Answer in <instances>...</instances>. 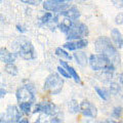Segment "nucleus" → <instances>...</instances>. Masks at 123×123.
Wrapping results in <instances>:
<instances>
[{
  "label": "nucleus",
  "instance_id": "1",
  "mask_svg": "<svg viewBox=\"0 0 123 123\" xmlns=\"http://www.w3.org/2000/svg\"><path fill=\"white\" fill-rule=\"evenodd\" d=\"M94 47L95 51L107 55L114 65L120 64V56L118 55L117 48L108 37H98L94 42Z\"/></svg>",
  "mask_w": 123,
  "mask_h": 123
},
{
  "label": "nucleus",
  "instance_id": "2",
  "mask_svg": "<svg viewBox=\"0 0 123 123\" xmlns=\"http://www.w3.org/2000/svg\"><path fill=\"white\" fill-rule=\"evenodd\" d=\"M13 47L15 53L25 60H33L36 57L35 49L31 41L27 40L26 38H20L15 40L13 43Z\"/></svg>",
  "mask_w": 123,
  "mask_h": 123
},
{
  "label": "nucleus",
  "instance_id": "3",
  "mask_svg": "<svg viewBox=\"0 0 123 123\" xmlns=\"http://www.w3.org/2000/svg\"><path fill=\"white\" fill-rule=\"evenodd\" d=\"M89 65L94 71H105L113 72L115 70V65L112 63L109 57L105 55H92L89 57Z\"/></svg>",
  "mask_w": 123,
  "mask_h": 123
},
{
  "label": "nucleus",
  "instance_id": "4",
  "mask_svg": "<svg viewBox=\"0 0 123 123\" xmlns=\"http://www.w3.org/2000/svg\"><path fill=\"white\" fill-rule=\"evenodd\" d=\"M63 85L64 80L56 73H52L45 80L44 89L50 94H59L63 89Z\"/></svg>",
  "mask_w": 123,
  "mask_h": 123
},
{
  "label": "nucleus",
  "instance_id": "5",
  "mask_svg": "<svg viewBox=\"0 0 123 123\" xmlns=\"http://www.w3.org/2000/svg\"><path fill=\"white\" fill-rule=\"evenodd\" d=\"M66 35L68 40L81 39L88 35V28L86 25L82 24V23H74V25L66 33Z\"/></svg>",
  "mask_w": 123,
  "mask_h": 123
},
{
  "label": "nucleus",
  "instance_id": "6",
  "mask_svg": "<svg viewBox=\"0 0 123 123\" xmlns=\"http://www.w3.org/2000/svg\"><path fill=\"white\" fill-rule=\"evenodd\" d=\"M72 0H46L43 2V8L46 10H51L53 12H63L70 8L68 2Z\"/></svg>",
  "mask_w": 123,
  "mask_h": 123
},
{
  "label": "nucleus",
  "instance_id": "7",
  "mask_svg": "<svg viewBox=\"0 0 123 123\" xmlns=\"http://www.w3.org/2000/svg\"><path fill=\"white\" fill-rule=\"evenodd\" d=\"M15 97H17L18 103H33L35 101L34 91L32 87H30L29 85L18 88L15 93Z\"/></svg>",
  "mask_w": 123,
  "mask_h": 123
},
{
  "label": "nucleus",
  "instance_id": "8",
  "mask_svg": "<svg viewBox=\"0 0 123 123\" xmlns=\"http://www.w3.org/2000/svg\"><path fill=\"white\" fill-rule=\"evenodd\" d=\"M80 112L82 113L83 116L90 117V118H94V117H97V115H98L97 108L88 101H83L80 104Z\"/></svg>",
  "mask_w": 123,
  "mask_h": 123
},
{
  "label": "nucleus",
  "instance_id": "9",
  "mask_svg": "<svg viewBox=\"0 0 123 123\" xmlns=\"http://www.w3.org/2000/svg\"><path fill=\"white\" fill-rule=\"evenodd\" d=\"M44 113L46 115H55L56 113V107L52 105L49 102H43L41 104H38L35 107L34 113Z\"/></svg>",
  "mask_w": 123,
  "mask_h": 123
},
{
  "label": "nucleus",
  "instance_id": "10",
  "mask_svg": "<svg viewBox=\"0 0 123 123\" xmlns=\"http://www.w3.org/2000/svg\"><path fill=\"white\" fill-rule=\"evenodd\" d=\"M6 117L10 122H14V121L18 122L21 119V111H18L15 106H8L7 107Z\"/></svg>",
  "mask_w": 123,
  "mask_h": 123
},
{
  "label": "nucleus",
  "instance_id": "11",
  "mask_svg": "<svg viewBox=\"0 0 123 123\" xmlns=\"http://www.w3.org/2000/svg\"><path fill=\"white\" fill-rule=\"evenodd\" d=\"M0 57H1V62L2 63H5V64H9V63H13L17 59V56H15L14 53L12 52H9L7 49L5 48H1V50H0Z\"/></svg>",
  "mask_w": 123,
  "mask_h": 123
},
{
  "label": "nucleus",
  "instance_id": "12",
  "mask_svg": "<svg viewBox=\"0 0 123 123\" xmlns=\"http://www.w3.org/2000/svg\"><path fill=\"white\" fill-rule=\"evenodd\" d=\"M111 38H112L113 42L118 47H122L123 46V36L118 29H112V31H111Z\"/></svg>",
  "mask_w": 123,
  "mask_h": 123
},
{
  "label": "nucleus",
  "instance_id": "13",
  "mask_svg": "<svg viewBox=\"0 0 123 123\" xmlns=\"http://www.w3.org/2000/svg\"><path fill=\"white\" fill-rule=\"evenodd\" d=\"M74 57L77 61V64L80 65L81 67H85L87 63H89V60L87 59L86 53L83 51H77L74 53Z\"/></svg>",
  "mask_w": 123,
  "mask_h": 123
},
{
  "label": "nucleus",
  "instance_id": "14",
  "mask_svg": "<svg viewBox=\"0 0 123 123\" xmlns=\"http://www.w3.org/2000/svg\"><path fill=\"white\" fill-rule=\"evenodd\" d=\"M60 63H61V66H62V67H64V68L67 69V71L70 73L71 77H72V78H74V80H75L77 83H81L80 77H79L78 74H77V72H76V70H75L74 68L71 67V66H69V65L66 63V62H64V61H60Z\"/></svg>",
  "mask_w": 123,
  "mask_h": 123
},
{
  "label": "nucleus",
  "instance_id": "15",
  "mask_svg": "<svg viewBox=\"0 0 123 123\" xmlns=\"http://www.w3.org/2000/svg\"><path fill=\"white\" fill-rule=\"evenodd\" d=\"M61 14H63L67 18H72V20H77V18L80 17V12L76 7H70V8H68L67 10L61 12Z\"/></svg>",
  "mask_w": 123,
  "mask_h": 123
},
{
  "label": "nucleus",
  "instance_id": "16",
  "mask_svg": "<svg viewBox=\"0 0 123 123\" xmlns=\"http://www.w3.org/2000/svg\"><path fill=\"white\" fill-rule=\"evenodd\" d=\"M73 21L74 20H72V18H70L65 17V18L61 22V24H60V29H61L62 32L67 33L68 31L71 29V27L74 25V22Z\"/></svg>",
  "mask_w": 123,
  "mask_h": 123
},
{
  "label": "nucleus",
  "instance_id": "17",
  "mask_svg": "<svg viewBox=\"0 0 123 123\" xmlns=\"http://www.w3.org/2000/svg\"><path fill=\"white\" fill-rule=\"evenodd\" d=\"M4 70H5L6 73H8L9 75H12V76L18 75V68H17V66H15V65H13V63L6 64V65H5Z\"/></svg>",
  "mask_w": 123,
  "mask_h": 123
},
{
  "label": "nucleus",
  "instance_id": "18",
  "mask_svg": "<svg viewBox=\"0 0 123 123\" xmlns=\"http://www.w3.org/2000/svg\"><path fill=\"white\" fill-rule=\"evenodd\" d=\"M55 55H56L57 56L62 57V59H66V60H69V61L72 60V56L69 55V53H68L66 50H64V49L61 48V47H57V48L55 49Z\"/></svg>",
  "mask_w": 123,
  "mask_h": 123
},
{
  "label": "nucleus",
  "instance_id": "19",
  "mask_svg": "<svg viewBox=\"0 0 123 123\" xmlns=\"http://www.w3.org/2000/svg\"><path fill=\"white\" fill-rule=\"evenodd\" d=\"M68 108H69V111H70L71 113L74 114V113H77L80 110V105L78 106V103H77L75 99H72V101L69 102Z\"/></svg>",
  "mask_w": 123,
  "mask_h": 123
},
{
  "label": "nucleus",
  "instance_id": "20",
  "mask_svg": "<svg viewBox=\"0 0 123 123\" xmlns=\"http://www.w3.org/2000/svg\"><path fill=\"white\" fill-rule=\"evenodd\" d=\"M94 89H95V91H97V93L98 94L99 98H101L102 99H104V101H107L108 98H109V92H108L106 89L99 88V87H95Z\"/></svg>",
  "mask_w": 123,
  "mask_h": 123
},
{
  "label": "nucleus",
  "instance_id": "21",
  "mask_svg": "<svg viewBox=\"0 0 123 123\" xmlns=\"http://www.w3.org/2000/svg\"><path fill=\"white\" fill-rule=\"evenodd\" d=\"M31 105L32 103H20V109L24 114L28 115L31 112Z\"/></svg>",
  "mask_w": 123,
  "mask_h": 123
},
{
  "label": "nucleus",
  "instance_id": "22",
  "mask_svg": "<svg viewBox=\"0 0 123 123\" xmlns=\"http://www.w3.org/2000/svg\"><path fill=\"white\" fill-rule=\"evenodd\" d=\"M53 20H56V18L53 17V14L51 12H46L43 17L41 18V22L43 23V24H47V23L51 22Z\"/></svg>",
  "mask_w": 123,
  "mask_h": 123
},
{
  "label": "nucleus",
  "instance_id": "23",
  "mask_svg": "<svg viewBox=\"0 0 123 123\" xmlns=\"http://www.w3.org/2000/svg\"><path fill=\"white\" fill-rule=\"evenodd\" d=\"M64 47L67 48L68 50H76L77 44H76V42H73L71 40H69V42H66V43L64 44Z\"/></svg>",
  "mask_w": 123,
  "mask_h": 123
},
{
  "label": "nucleus",
  "instance_id": "24",
  "mask_svg": "<svg viewBox=\"0 0 123 123\" xmlns=\"http://www.w3.org/2000/svg\"><path fill=\"white\" fill-rule=\"evenodd\" d=\"M119 90H120V87H119V85L117 83H115V82H112L110 84V92L112 94H117Z\"/></svg>",
  "mask_w": 123,
  "mask_h": 123
},
{
  "label": "nucleus",
  "instance_id": "25",
  "mask_svg": "<svg viewBox=\"0 0 123 123\" xmlns=\"http://www.w3.org/2000/svg\"><path fill=\"white\" fill-rule=\"evenodd\" d=\"M76 44H77V49H81V48L86 47L87 44H88V41L86 39L81 38V39H79L78 41H76Z\"/></svg>",
  "mask_w": 123,
  "mask_h": 123
},
{
  "label": "nucleus",
  "instance_id": "26",
  "mask_svg": "<svg viewBox=\"0 0 123 123\" xmlns=\"http://www.w3.org/2000/svg\"><path fill=\"white\" fill-rule=\"evenodd\" d=\"M57 71H59V73L60 74L63 76V77H65V78H71V75H70V73L69 72H67L66 70H65L64 68H62V66H60V67H57Z\"/></svg>",
  "mask_w": 123,
  "mask_h": 123
},
{
  "label": "nucleus",
  "instance_id": "27",
  "mask_svg": "<svg viewBox=\"0 0 123 123\" xmlns=\"http://www.w3.org/2000/svg\"><path fill=\"white\" fill-rule=\"evenodd\" d=\"M23 3H26V4H30V5H39L42 2V0H21Z\"/></svg>",
  "mask_w": 123,
  "mask_h": 123
},
{
  "label": "nucleus",
  "instance_id": "28",
  "mask_svg": "<svg viewBox=\"0 0 123 123\" xmlns=\"http://www.w3.org/2000/svg\"><path fill=\"white\" fill-rule=\"evenodd\" d=\"M121 114H122V108L121 107H117V108H115V109H114L112 115L115 118H119L121 116Z\"/></svg>",
  "mask_w": 123,
  "mask_h": 123
},
{
  "label": "nucleus",
  "instance_id": "29",
  "mask_svg": "<svg viewBox=\"0 0 123 123\" xmlns=\"http://www.w3.org/2000/svg\"><path fill=\"white\" fill-rule=\"evenodd\" d=\"M116 23L117 24H123V14H119L116 17Z\"/></svg>",
  "mask_w": 123,
  "mask_h": 123
},
{
  "label": "nucleus",
  "instance_id": "30",
  "mask_svg": "<svg viewBox=\"0 0 123 123\" xmlns=\"http://www.w3.org/2000/svg\"><path fill=\"white\" fill-rule=\"evenodd\" d=\"M17 29H18V31H20V32H22V33H25L26 31H27V30L24 28V27H22V26H20V25L17 26Z\"/></svg>",
  "mask_w": 123,
  "mask_h": 123
},
{
  "label": "nucleus",
  "instance_id": "31",
  "mask_svg": "<svg viewBox=\"0 0 123 123\" xmlns=\"http://www.w3.org/2000/svg\"><path fill=\"white\" fill-rule=\"evenodd\" d=\"M50 122H62V120H61V119H59V118H56V117H52Z\"/></svg>",
  "mask_w": 123,
  "mask_h": 123
},
{
  "label": "nucleus",
  "instance_id": "32",
  "mask_svg": "<svg viewBox=\"0 0 123 123\" xmlns=\"http://www.w3.org/2000/svg\"><path fill=\"white\" fill-rule=\"evenodd\" d=\"M0 92H1V94H0V97H1V98H3L6 94V91L3 90V88H1V91H0Z\"/></svg>",
  "mask_w": 123,
  "mask_h": 123
},
{
  "label": "nucleus",
  "instance_id": "33",
  "mask_svg": "<svg viewBox=\"0 0 123 123\" xmlns=\"http://www.w3.org/2000/svg\"><path fill=\"white\" fill-rule=\"evenodd\" d=\"M119 81H120L121 84H123V73H122L120 76H119Z\"/></svg>",
  "mask_w": 123,
  "mask_h": 123
},
{
  "label": "nucleus",
  "instance_id": "34",
  "mask_svg": "<svg viewBox=\"0 0 123 123\" xmlns=\"http://www.w3.org/2000/svg\"><path fill=\"white\" fill-rule=\"evenodd\" d=\"M18 122H22V123H28L29 120H28V119H20V121H18Z\"/></svg>",
  "mask_w": 123,
  "mask_h": 123
}]
</instances>
